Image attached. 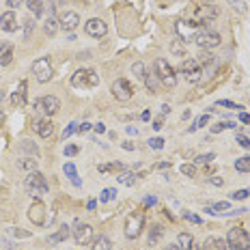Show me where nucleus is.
Segmentation results:
<instances>
[{
    "label": "nucleus",
    "instance_id": "f257e3e1",
    "mask_svg": "<svg viewBox=\"0 0 250 250\" xmlns=\"http://www.w3.org/2000/svg\"><path fill=\"white\" fill-rule=\"evenodd\" d=\"M24 188H26V192L31 194L33 198H39V196H43V194L50 192V186H48L46 177H43V175L39 173V171L28 173L26 181H24Z\"/></svg>",
    "mask_w": 250,
    "mask_h": 250
},
{
    "label": "nucleus",
    "instance_id": "f03ea898",
    "mask_svg": "<svg viewBox=\"0 0 250 250\" xmlns=\"http://www.w3.org/2000/svg\"><path fill=\"white\" fill-rule=\"evenodd\" d=\"M227 248L229 250H250V233L242 227H233L227 233Z\"/></svg>",
    "mask_w": 250,
    "mask_h": 250
},
{
    "label": "nucleus",
    "instance_id": "7ed1b4c3",
    "mask_svg": "<svg viewBox=\"0 0 250 250\" xmlns=\"http://www.w3.org/2000/svg\"><path fill=\"white\" fill-rule=\"evenodd\" d=\"M153 69H156L160 82H162L166 89H173L175 84H177V73H175V69L168 65L166 58H158L156 65H153Z\"/></svg>",
    "mask_w": 250,
    "mask_h": 250
},
{
    "label": "nucleus",
    "instance_id": "20e7f679",
    "mask_svg": "<svg viewBox=\"0 0 250 250\" xmlns=\"http://www.w3.org/2000/svg\"><path fill=\"white\" fill-rule=\"evenodd\" d=\"M99 84V76L95 69H78L71 76V87L76 89H91Z\"/></svg>",
    "mask_w": 250,
    "mask_h": 250
},
{
    "label": "nucleus",
    "instance_id": "39448f33",
    "mask_svg": "<svg viewBox=\"0 0 250 250\" xmlns=\"http://www.w3.org/2000/svg\"><path fill=\"white\" fill-rule=\"evenodd\" d=\"M144 229V214L143 212H134L125 218V237L127 239H136Z\"/></svg>",
    "mask_w": 250,
    "mask_h": 250
},
{
    "label": "nucleus",
    "instance_id": "423d86ee",
    "mask_svg": "<svg viewBox=\"0 0 250 250\" xmlns=\"http://www.w3.org/2000/svg\"><path fill=\"white\" fill-rule=\"evenodd\" d=\"M203 28L198 26L194 19H179L177 24H175V33H177V37L181 39V41H190V39H194L198 33H201Z\"/></svg>",
    "mask_w": 250,
    "mask_h": 250
},
{
    "label": "nucleus",
    "instance_id": "0eeeda50",
    "mask_svg": "<svg viewBox=\"0 0 250 250\" xmlns=\"http://www.w3.org/2000/svg\"><path fill=\"white\" fill-rule=\"evenodd\" d=\"M33 73H35V78H37V82H41V84L50 82V80H52V73H54L50 58L48 56L37 58V61L33 63Z\"/></svg>",
    "mask_w": 250,
    "mask_h": 250
},
{
    "label": "nucleus",
    "instance_id": "6e6552de",
    "mask_svg": "<svg viewBox=\"0 0 250 250\" xmlns=\"http://www.w3.org/2000/svg\"><path fill=\"white\" fill-rule=\"evenodd\" d=\"M194 41H196V46L201 50H212V48H218L220 43H222V37H220V33H216V31L203 28V31L194 37Z\"/></svg>",
    "mask_w": 250,
    "mask_h": 250
},
{
    "label": "nucleus",
    "instance_id": "1a4fd4ad",
    "mask_svg": "<svg viewBox=\"0 0 250 250\" xmlns=\"http://www.w3.org/2000/svg\"><path fill=\"white\" fill-rule=\"evenodd\" d=\"M71 233H73V239H76L80 246H89V244L93 242V227L87 222H82V220H76V222H73Z\"/></svg>",
    "mask_w": 250,
    "mask_h": 250
},
{
    "label": "nucleus",
    "instance_id": "9d476101",
    "mask_svg": "<svg viewBox=\"0 0 250 250\" xmlns=\"http://www.w3.org/2000/svg\"><path fill=\"white\" fill-rule=\"evenodd\" d=\"M35 108H37L39 112L52 117V114H56L58 110H61V99L54 97V95H43V97H39L37 102H35Z\"/></svg>",
    "mask_w": 250,
    "mask_h": 250
},
{
    "label": "nucleus",
    "instance_id": "9b49d317",
    "mask_svg": "<svg viewBox=\"0 0 250 250\" xmlns=\"http://www.w3.org/2000/svg\"><path fill=\"white\" fill-rule=\"evenodd\" d=\"M181 71H183V76H186L188 82H192V84H196L198 80L203 78V67L196 58H186V61L181 63Z\"/></svg>",
    "mask_w": 250,
    "mask_h": 250
},
{
    "label": "nucleus",
    "instance_id": "f8f14e48",
    "mask_svg": "<svg viewBox=\"0 0 250 250\" xmlns=\"http://www.w3.org/2000/svg\"><path fill=\"white\" fill-rule=\"evenodd\" d=\"M112 95L119 99V102H127V99H132V95H134V87L125 78H119L112 82Z\"/></svg>",
    "mask_w": 250,
    "mask_h": 250
},
{
    "label": "nucleus",
    "instance_id": "ddd939ff",
    "mask_svg": "<svg viewBox=\"0 0 250 250\" xmlns=\"http://www.w3.org/2000/svg\"><path fill=\"white\" fill-rule=\"evenodd\" d=\"M78 24H80V16L76 11H63L61 16H58V26L63 28V31H67V33H73L78 28Z\"/></svg>",
    "mask_w": 250,
    "mask_h": 250
},
{
    "label": "nucleus",
    "instance_id": "4468645a",
    "mask_svg": "<svg viewBox=\"0 0 250 250\" xmlns=\"http://www.w3.org/2000/svg\"><path fill=\"white\" fill-rule=\"evenodd\" d=\"M84 33H87L89 37L102 39L104 35L108 33V26H106V22H104V19L93 18V19H89V22H87V26H84Z\"/></svg>",
    "mask_w": 250,
    "mask_h": 250
},
{
    "label": "nucleus",
    "instance_id": "2eb2a0df",
    "mask_svg": "<svg viewBox=\"0 0 250 250\" xmlns=\"http://www.w3.org/2000/svg\"><path fill=\"white\" fill-rule=\"evenodd\" d=\"M28 220L37 227H43L46 224V205L41 201H35L31 207H28Z\"/></svg>",
    "mask_w": 250,
    "mask_h": 250
},
{
    "label": "nucleus",
    "instance_id": "dca6fc26",
    "mask_svg": "<svg viewBox=\"0 0 250 250\" xmlns=\"http://www.w3.org/2000/svg\"><path fill=\"white\" fill-rule=\"evenodd\" d=\"M0 28H2V31H7V33H13L18 28V18H16V13H13L11 9L0 16Z\"/></svg>",
    "mask_w": 250,
    "mask_h": 250
},
{
    "label": "nucleus",
    "instance_id": "f3484780",
    "mask_svg": "<svg viewBox=\"0 0 250 250\" xmlns=\"http://www.w3.org/2000/svg\"><path fill=\"white\" fill-rule=\"evenodd\" d=\"M35 129H37V134L41 138H50L54 134V123L52 119H39L37 123H35Z\"/></svg>",
    "mask_w": 250,
    "mask_h": 250
},
{
    "label": "nucleus",
    "instance_id": "a211bd4d",
    "mask_svg": "<svg viewBox=\"0 0 250 250\" xmlns=\"http://www.w3.org/2000/svg\"><path fill=\"white\" fill-rule=\"evenodd\" d=\"M201 250H229V248L222 237H205L201 244Z\"/></svg>",
    "mask_w": 250,
    "mask_h": 250
},
{
    "label": "nucleus",
    "instance_id": "6ab92c4d",
    "mask_svg": "<svg viewBox=\"0 0 250 250\" xmlns=\"http://www.w3.org/2000/svg\"><path fill=\"white\" fill-rule=\"evenodd\" d=\"M69 233H71V231H69V227H67V224H63V227L58 229L56 233H52V235L48 237V244L56 246V244H61V242H65V239H69Z\"/></svg>",
    "mask_w": 250,
    "mask_h": 250
},
{
    "label": "nucleus",
    "instance_id": "aec40b11",
    "mask_svg": "<svg viewBox=\"0 0 250 250\" xmlns=\"http://www.w3.org/2000/svg\"><path fill=\"white\" fill-rule=\"evenodd\" d=\"M13 61V46L9 41H0V65H9Z\"/></svg>",
    "mask_w": 250,
    "mask_h": 250
},
{
    "label": "nucleus",
    "instance_id": "412c9836",
    "mask_svg": "<svg viewBox=\"0 0 250 250\" xmlns=\"http://www.w3.org/2000/svg\"><path fill=\"white\" fill-rule=\"evenodd\" d=\"M11 102L16 104L18 108H22L24 104H26V82H19V87H18V91L13 93V97H11Z\"/></svg>",
    "mask_w": 250,
    "mask_h": 250
},
{
    "label": "nucleus",
    "instance_id": "4be33fe9",
    "mask_svg": "<svg viewBox=\"0 0 250 250\" xmlns=\"http://www.w3.org/2000/svg\"><path fill=\"white\" fill-rule=\"evenodd\" d=\"M63 171H65V175H67L69 179H71V183H73V186H76V188L82 186V181H80V177H78L76 166H73L71 162H67V164H65V166H63Z\"/></svg>",
    "mask_w": 250,
    "mask_h": 250
},
{
    "label": "nucleus",
    "instance_id": "5701e85b",
    "mask_svg": "<svg viewBox=\"0 0 250 250\" xmlns=\"http://www.w3.org/2000/svg\"><path fill=\"white\" fill-rule=\"evenodd\" d=\"M58 18H54V16H50L48 19H46V24H43V31H46V35L48 37H54V35L58 33Z\"/></svg>",
    "mask_w": 250,
    "mask_h": 250
},
{
    "label": "nucleus",
    "instance_id": "b1692460",
    "mask_svg": "<svg viewBox=\"0 0 250 250\" xmlns=\"http://www.w3.org/2000/svg\"><path fill=\"white\" fill-rule=\"evenodd\" d=\"M158 73H156V69H153V71H147V76H144V80L143 82L147 84V91L149 93H156L158 91Z\"/></svg>",
    "mask_w": 250,
    "mask_h": 250
},
{
    "label": "nucleus",
    "instance_id": "393cba45",
    "mask_svg": "<svg viewBox=\"0 0 250 250\" xmlns=\"http://www.w3.org/2000/svg\"><path fill=\"white\" fill-rule=\"evenodd\" d=\"M91 250H112V242H110V237H97L91 242Z\"/></svg>",
    "mask_w": 250,
    "mask_h": 250
},
{
    "label": "nucleus",
    "instance_id": "a878e982",
    "mask_svg": "<svg viewBox=\"0 0 250 250\" xmlns=\"http://www.w3.org/2000/svg\"><path fill=\"white\" fill-rule=\"evenodd\" d=\"M117 181L121 183V186H134V183H136V173L121 171V173H119V177H117Z\"/></svg>",
    "mask_w": 250,
    "mask_h": 250
},
{
    "label": "nucleus",
    "instance_id": "bb28decb",
    "mask_svg": "<svg viewBox=\"0 0 250 250\" xmlns=\"http://www.w3.org/2000/svg\"><path fill=\"white\" fill-rule=\"evenodd\" d=\"M18 166L22 168V171L33 173V171H37L39 162H37V160H35V158H24V160H19V162H18Z\"/></svg>",
    "mask_w": 250,
    "mask_h": 250
},
{
    "label": "nucleus",
    "instance_id": "cd10ccee",
    "mask_svg": "<svg viewBox=\"0 0 250 250\" xmlns=\"http://www.w3.org/2000/svg\"><path fill=\"white\" fill-rule=\"evenodd\" d=\"M26 7L35 18H39L43 13V0H26Z\"/></svg>",
    "mask_w": 250,
    "mask_h": 250
},
{
    "label": "nucleus",
    "instance_id": "c85d7f7f",
    "mask_svg": "<svg viewBox=\"0 0 250 250\" xmlns=\"http://www.w3.org/2000/svg\"><path fill=\"white\" fill-rule=\"evenodd\" d=\"M123 168H125V166H123L121 162H112V164H99L97 171H99V173H114V171L121 173Z\"/></svg>",
    "mask_w": 250,
    "mask_h": 250
},
{
    "label": "nucleus",
    "instance_id": "c756f323",
    "mask_svg": "<svg viewBox=\"0 0 250 250\" xmlns=\"http://www.w3.org/2000/svg\"><path fill=\"white\" fill-rule=\"evenodd\" d=\"M162 235H164V229L160 227V224H156V227L151 229V233H149V246H156L160 239H162Z\"/></svg>",
    "mask_w": 250,
    "mask_h": 250
},
{
    "label": "nucleus",
    "instance_id": "7c9ffc66",
    "mask_svg": "<svg viewBox=\"0 0 250 250\" xmlns=\"http://www.w3.org/2000/svg\"><path fill=\"white\" fill-rule=\"evenodd\" d=\"M192 242H194V239H192V235H190V233H179V248H181V250H192Z\"/></svg>",
    "mask_w": 250,
    "mask_h": 250
},
{
    "label": "nucleus",
    "instance_id": "2f4dec72",
    "mask_svg": "<svg viewBox=\"0 0 250 250\" xmlns=\"http://www.w3.org/2000/svg\"><path fill=\"white\" fill-rule=\"evenodd\" d=\"M235 171L237 173H250V156L235 160Z\"/></svg>",
    "mask_w": 250,
    "mask_h": 250
},
{
    "label": "nucleus",
    "instance_id": "473e14b6",
    "mask_svg": "<svg viewBox=\"0 0 250 250\" xmlns=\"http://www.w3.org/2000/svg\"><path fill=\"white\" fill-rule=\"evenodd\" d=\"M196 61L201 63V67H203V65H214V63H216V56H214V54L209 52V50H203V52L198 54Z\"/></svg>",
    "mask_w": 250,
    "mask_h": 250
},
{
    "label": "nucleus",
    "instance_id": "72a5a7b5",
    "mask_svg": "<svg viewBox=\"0 0 250 250\" xmlns=\"http://www.w3.org/2000/svg\"><path fill=\"white\" fill-rule=\"evenodd\" d=\"M237 125H235L233 121H220L216 125H212V134H220V132H224V129H235Z\"/></svg>",
    "mask_w": 250,
    "mask_h": 250
},
{
    "label": "nucleus",
    "instance_id": "f704fd0d",
    "mask_svg": "<svg viewBox=\"0 0 250 250\" xmlns=\"http://www.w3.org/2000/svg\"><path fill=\"white\" fill-rule=\"evenodd\" d=\"M132 73H134V76H136L138 80H144V76H147V69H144V63H143V61L134 63V65H132Z\"/></svg>",
    "mask_w": 250,
    "mask_h": 250
},
{
    "label": "nucleus",
    "instance_id": "c9c22d12",
    "mask_svg": "<svg viewBox=\"0 0 250 250\" xmlns=\"http://www.w3.org/2000/svg\"><path fill=\"white\" fill-rule=\"evenodd\" d=\"M117 198V190L114 188H106L102 194H99V201L102 203H110V201H114Z\"/></svg>",
    "mask_w": 250,
    "mask_h": 250
},
{
    "label": "nucleus",
    "instance_id": "e433bc0d",
    "mask_svg": "<svg viewBox=\"0 0 250 250\" xmlns=\"http://www.w3.org/2000/svg\"><path fill=\"white\" fill-rule=\"evenodd\" d=\"M33 31H35V19L33 18H26V19H24V39H31L33 37Z\"/></svg>",
    "mask_w": 250,
    "mask_h": 250
},
{
    "label": "nucleus",
    "instance_id": "4c0bfd02",
    "mask_svg": "<svg viewBox=\"0 0 250 250\" xmlns=\"http://www.w3.org/2000/svg\"><path fill=\"white\" fill-rule=\"evenodd\" d=\"M207 121H209V112H205V114H201V117L196 119V123L192 125V127L188 129V132H196V129H201V127H205L207 125Z\"/></svg>",
    "mask_w": 250,
    "mask_h": 250
},
{
    "label": "nucleus",
    "instance_id": "58836bf2",
    "mask_svg": "<svg viewBox=\"0 0 250 250\" xmlns=\"http://www.w3.org/2000/svg\"><path fill=\"white\" fill-rule=\"evenodd\" d=\"M216 106H220V108H229V110H242V106H239V104H233V102H229V99H218Z\"/></svg>",
    "mask_w": 250,
    "mask_h": 250
},
{
    "label": "nucleus",
    "instance_id": "ea45409f",
    "mask_svg": "<svg viewBox=\"0 0 250 250\" xmlns=\"http://www.w3.org/2000/svg\"><path fill=\"white\" fill-rule=\"evenodd\" d=\"M235 141H237V144H239V147H244V149H250V141H248V136H246V134L237 132V136H235Z\"/></svg>",
    "mask_w": 250,
    "mask_h": 250
},
{
    "label": "nucleus",
    "instance_id": "a19ab883",
    "mask_svg": "<svg viewBox=\"0 0 250 250\" xmlns=\"http://www.w3.org/2000/svg\"><path fill=\"white\" fill-rule=\"evenodd\" d=\"M22 149H24V151H28V153H33V156H39L37 144H33L31 141H24V143H22Z\"/></svg>",
    "mask_w": 250,
    "mask_h": 250
},
{
    "label": "nucleus",
    "instance_id": "79ce46f5",
    "mask_svg": "<svg viewBox=\"0 0 250 250\" xmlns=\"http://www.w3.org/2000/svg\"><path fill=\"white\" fill-rule=\"evenodd\" d=\"M216 160V153H203V156L196 158V164H209Z\"/></svg>",
    "mask_w": 250,
    "mask_h": 250
},
{
    "label": "nucleus",
    "instance_id": "37998d69",
    "mask_svg": "<svg viewBox=\"0 0 250 250\" xmlns=\"http://www.w3.org/2000/svg\"><path fill=\"white\" fill-rule=\"evenodd\" d=\"M78 125H80V123H69L67 127H65V132H63V138H69V136H73V134L78 132Z\"/></svg>",
    "mask_w": 250,
    "mask_h": 250
},
{
    "label": "nucleus",
    "instance_id": "c03bdc74",
    "mask_svg": "<svg viewBox=\"0 0 250 250\" xmlns=\"http://www.w3.org/2000/svg\"><path fill=\"white\" fill-rule=\"evenodd\" d=\"M248 196H250V190H235L231 194V198H235V201H242V198H248Z\"/></svg>",
    "mask_w": 250,
    "mask_h": 250
},
{
    "label": "nucleus",
    "instance_id": "a18cd8bd",
    "mask_svg": "<svg viewBox=\"0 0 250 250\" xmlns=\"http://www.w3.org/2000/svg\"><path fill=\"white\" fill-rule=\"evenodd\" d=\"M181 173L186 175V177H194V175H196V166H192V164H183Z\"/></svg>",
    "mask_w": 250,
    "mask_h": 250
},
{
    "label": "nucleus",
    "instance_id": "49530a36",
    "mask_svg": "<svg viewBox=\"0 0 250 250\" xmlns=\"http://www.w3.org/2000/svg\"><path fill=\"white\" fill-rule=\"evenodd\" d=\"M149 147H151V149H158V151H160V149H164V138H151V141H149Z\"/></svg>",
    "mask_w": 250,
    "mask_h": 250
},
{
    "label": "nucleus",
    "instance_id": "de8ad7c7",
    "mask_svg": "<svg viewBox=\"0 0 250 250\" xmlns=\"http://www.w3.org/2000/svg\"><path fill=\"white\" fill-rule=\"evenodd\" d=\"M207 181L212 183V186H216V188L224 186V179H222V177H218V175H212V177H207Z\"/></svg>",
    "mask_w": 250,
    "mask_h": 250
},
{
    "label": "nucleus",
    "instance_id": "09e8293b",
    "mask_svg": "<svg viewBox=\"0 0 250 250\" xmlns=\"http://www.w3.org/2000/svg\"><path fill=\"white\" fill-rule=\"evenodd\" d=\"M78 151H80V149L76 147V144H67V147H65V156H67V158L78 156Z\"/></svg>",
    "mask_w": 250,
    "mask_h": 250
},
{
    "label": "nucleus",
    "instance_id": "8fccbe9b",
    "mask_svg": "<svg viewBox=\"0 0 250 250\" xmlns=\"http://www.w3.org/2000/svg\"><path fill=\"white\" fill-rule=\"evenodd\" d=\"M91 127H93L91 123H89V121H84V123H80V125H78V132H80V134H87Z\"/></svg>",
    "mask_w": 250,
    "mask_h": 250
},
{
    "label": "nucleus",
    "instance_id": "3c124183",
    "mask_svg": "<svg viewBox=\"0 0 250 250\" xmlns=\"http://www.w3.org/2000/svg\"><path fill=\"white\" fill-rule=\"evenodd\" d=\"M22 2H24V0H7V7H9V9H11V11H13V9H18L19 4H22Z\"/></svg>",
    "mask_w": 250,
    "mask_h": 250
},
{
    "label": "nucleus",
    "instance_id": "603ef678",
    "mask_svg": "<svg viewBox=\"0 0 250 250\" xmlns=\"http://www.w3.org/2000/svg\"><path fill=\"white\" fill-rule=\"evenodd\" d=\"M151 127L156 129V132H158V129H162V127H164V119H162V117H158L156 121H153V125H151Z\"/></svg>",
    "mask_w": 250,
    "mask_h": 250
},
{
    "label": "nucleus",
    "instance_id": "864d4df0",
    "mask_svg": "<svg viewBox=\"0 0 250 250\" xmlns=\"http://www.w3.org/2000/svg\"><path fill=\"white\" fill-rule=\"evenodd\" d=\"M186 220H190V222H194V224H201V218L194 216V214H186Z\"/></svg>",
    "mask_w": 250,
    "mask_h": 250
},
{
    "label": "nucleus",
    "instance_id": "5fc2aeb1",
    "mask_svg": "<svg viewBox=\"0 0 250 250\" xmlns=\"http://www.w3.org/2000/svg\"><path fill=\"white\" fill-rule=\"evenodd\" d=\"M95 132H97V134H104V132H106V125H104V123H95Z\"/></svg>",
    "mask_w": 250,
    "mask_h": 250
},
{
    "label": "nucleus",
    "instance_id": "6e6d98bb",
    "mask_svg": "<svg viewBox=\"0 0 250 250\" xmlns=\"http://www.w3.org/2000/svg\"><path fill=\"white\" fill-rule=\"evenodd\" d=\"M239 121H242V123H246V125H250V114L242 112V114H239Z\"/></svg>",
    "mask_w": 250,
    "mask_h": 250
},
{
    "label": "nucleus",
    "instance_id": "4d7b16f0",
    "mask_svg": "<svg viewBox=\"0 0 250 250\" xmlns=\"http://www.w3.org/2000/svg\"><path fill=\"white\" fill-rule=\"evenodd\" d=\"M149 117H151V112H149V110H144V112L141 114V119H143V121H149Z\"/></svg>",
    "mask_w": 250,
    "mask_h": 250
},
{
    "label": "nucleus",
    "instance_id": "13d9d810",
    "mask_svg": "<svg viewBox=\"0 0 250 250\" xmlns=\"http://www.w3.org/2000/svg\"><path fill=\"white\" fill-rule=\"evenodd\" d=\"M31 233H26V231H16V237H28Z\"/></svg>",
    "mask_w": 250,
    "mask_h": 250
},
{
    "label": "nucleus",
    "instance_id": "bf43d9fd",
    "mask_svg": "<svg viewBox=\"0 0 250 250\" xmlns=\"http://www.w3.org/2000/svg\"><path fill=\"white\" fill-rule=\"evenodd\" d=\"M123 149H127V151H134V144H132V143H123Z\"/></svg>",
    "mask_w": 250,
    "mask_h": 250
},
{
    "label": "nucleus",
    "instance_id": "052dcab7",
    "mask_svg": "<svg viewBox=\"0 0 250 250\" xmlns=\"http://www.w3.org/2000/svg\"><path fill=\"white\" fill-rule=\"evenodd\" d=\"M164 250H181V248H179V244H171V246H166Z\"/></svg>",
    "mask_w": 250,
    "mask_h": 250
},
{
    "label": "nucleus",
    "instance_id": "680f3d73",
    "mask_svg": "<svg viewBox=\"0 0 250 250\" xmlns=\"http://www.w3.org/2000/svg\"><path fill=\"white\" fill-rule=\"evenodd\" d=\"M168 112H171V106H168V104H164V106H162V114H168Z\"/></svg>",
    "mask_w": 250,
    "mask_h": 250
},
{
    "label": "nucleus",
    "instance_id": "e2e57ef3",
    "mask_svg": "<svg viewBox=\"0 0 250 250\" xmlns=\"http://www.w3.org/2000/svg\"><path fill=\"white\" fill-rule=\"evenodd\" d=\"M153 203H156V198H153V196H147V198H144V205H153Z\"/></svg>",
    "mask_w": 250,
    "mask_h": 250
},
{
    "label": "nucleus",
    "instance_id": "0e129e2a",
    "mask_svg": "<svg viewBox=\"0 0 250 250\" xmlns=\"http://www.w3.org/2000/svg\"><path fill=\"white\" fill-rule=\"evenodd\" d=\"M95 205H97L95 201H89V205H87V207H89V209H91V212H93V209H95Z\"/></svg>",
    "mask_w": 250,
    "mask_h": 250
},
{
    "label": "nucleus",
    "instance_id": "69168bd1",
    "mask_svg": "<svg viewBox=\"0 0 250 250\" xmlns=\"http://www.w3.org/2000/svg\"><path fill=\"white\" fill-rule=\"evenodd\" d=\"M2 123H4V114H2V110H0V127H2Z\"/></svg>",
    "mask_w": 250,
    "mask_h": 250
},
{
    "label": "nucleus",
    "instance_id": "338daca9",
    "mask_svg": "<svg viewBox=\"0 0 250 250\" xmlns=\"http://www.w3.org/2000/svg\"><path fill=\"white\" fill-rule=\"evenodd\" d=\"M2 99H4V91H2V89H0V102H2Z\"/></svg>",
    "mask_w": 250,
    "mask_h": 250
},
{
    "label": "nucleus",
    "instance_id": "774afa93",
    "mask_svg": "<svg viewBox=\"0 0 250 250\" xmlns=\"http://www.w3.org/2000/svg\"><path fill=\"white\" fill-rule=\"evenodd\" d=\"M231 2H237V0H231Z\"/></svg>",
    "mask_w": 250,
    "mask_h": 250
}]
</instances>
